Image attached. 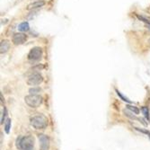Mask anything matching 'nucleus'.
<instances>
[{"instance_id": "f257e3e1", "label": "nucleus", "mask_w": 150, "mask_h": 150, "mask_svg": "<svg viewBox=\"0 0 150 150\" xmlns=\"http://www.w3.org/2000/svg\"><path fill=\"white\" fill-rule=\"evenodd\" d=\"M31 125L36 129H43L47 127L48 119L44 115H36L31 119Z\"/></svg>"}, {"instance_id": "f03ea898", "label": "nucleus", "mask_w": 150, "mask_h": 150, "mask_svg": "<svg viewBox=\"0 0 150 150\" xmlns=\"http://www.w3.org/2000/svg\"><path fill=\"white\" fill-rule=\"evenodd\" d=\"M17 143V146L21 150H32L34 146V139L32 136H26L21 137Z\"/></svg>"}, {"instance_id": "7ed1b4c3", "label": "nucleus", "mask_w": 150, "mask_h": 150, "mask_svg": "<svg viewBox=\"0 0 150 150\" xmlns=\"http://www.w3.org/2000/svg\"><path fill=\"white\" fill-rule=\"evenodd\" d=\"M24 101H25L26 104H27L28 106L32 107V108H37V107H39L40 105L41 104L42 98L40 95H37V94H30L25 96Z\"/></svg>"}, {"instance_id": "20e7f679", "label": "nucleus", "mask_w": 150, "mask_h": 150, "mask_svg": "<svg viewBox=\"0 0 150 150\" xmlns=\"http://www.w3.org/2000/svg\"><path fill=\"white\" fill-rule=\"evenodd\" d=\"M42 57V49L40 47H34L30 50L28 54V59L39 60Z\"/></svg>"}, {"instance_id": "39448f33", "label": "nucleus", "mask_w": 150, "mask_h": 150, "mask_svg": "<svg viewBox=\"0 0 150 150\" xmlns=\"http://www.w3.org/2000/svg\"><path fill=\"white\" fill-rule=\"evenodd\" d=\"M42 81H43V77H42L41 75L39 73H35V74H32V76H29L27 80V84L31 86H34L41 84Z\"/></svg>"}, {"instance_id": "423d86ee", "label": "nucleus", "mask_w": 150, "mask_h": 150, "mask_svg": "<svg viewBox=\"0 0 150 150\" xmlns=\"http://www.w3.org/2000/svg\"><path fill=\"white\" fill-rule=\"evenodd\" d=\"M40 147V150H49L50 148V139L46 135H39Z\"/></svg>"}, {"instance_id": "0eeeda50", "label": "nucleus", "mask_w": 150, "mask_h": 150, "mask_svg": "<svg viewBox=\"0 0 150 150\" xmlns=\"http://www.w3.org/2000/svg\"><path fill=\"white\" fill-rule=\"evenodd\" d=\"M26 40H27V36L23 32H18L13 36L12 41L15 45H20V44H23V42H25Z\"/></svg>"}, {"instance_id": "6e6552de", "label": "nucleus", "mask_w": 150, "mask_h": 150, "mask_svg": "<svg viewBox=\"0 0 150 150\" xmlns=\"http://www.w3.org/2000/svg\"><path fill=\"white\" fill-rule=\"evenodd\" d=\"M45 5V2L42 1V0H38L36 2H33V3L30 4L27 7V10H31V9H35V8H40L42 7Z\"/></svg>"}, {"instance_id": "1a4fd4ad", "label": "nucleus", "mask_w": 150, "mask_h": 150, "mask_svg": "<svg viewBox=\"0 0 150 150\" xmlns=\"http://www.w3.org/2000/svg\"><path fill=\"white\" fill-rule=\"evenodd\" d=\"M8 49H9V42H8V40H2L1 43H0V52L1 53H5V52H7L8 50Z\"/></svg>"}, {"instance_id": "9d476101", "label": "nucleus", "mask_w": 150, "mask_h": 150, "mask_svg": "<svg viewBox=\"0 0 150 150\" xmlns=\"http://www.w3.org/2000/svg\"><path fill=\"white\" fill-rule=\"evenodd\" d=\"M18 30L22 32H25L29 31L30 30L29 23H28L27 22H23V23H21L19 25H18Z\"/></svg>"}, {"instance_id": "9b49d317", "label": "nucleus", "mask_w": 150, "mask_h": 150, "mask_svg": "<svg viewBox=\"0 0 150 150\" xmlns=\"http://www.w3.org/2000/svg\"><path fill=\"white\" fill-rule=\"evenodd\" d=\"M126 107H127L128 110H129L131 112L135 113V114H139V110L136 106H132V105H127Z\"/></svg>"}, {"instance_id": "f8f14e48", "label": "nucleus", "mask_w": 150, "mask_h": 150, "mask_svg": "<svg viewBox=\"0 0 150 150\" xmlns=\"http://www.w3.org/2000/svg\"><path fill=\"white\" fill-rule=\"evenodd\" d=\"M10 129H11V119H7V121H5V131L7 133H9Z\"/></svg>"}, {"instance_id": "ddd939ff", "label": "nucleus", "mask_w": 150, "mask_h": 150, "mask_svg": "<svg viewBox=\"0 0 150 150\" xmlns=\"http://www.w3.org/2000/svg\"><path fill=\"white\" fill-rule=\"evenodd\" d=\"M141 111H142V113L146 118H148L149 117V111H148V108H147V107H142V108H141Z\"/></svg>"}, {"instance_id": "4468645a", "label": "nucleus", "mask_w": 150, "mask_h": 150, "mask_svg": "<svg viewBox=\"0 0 150 150\" xmlns=\"http://www.w3.org/2000/svg\"><path fill=\"white\" fill-rule=\"evenodd\" d=\"M29 92L31 93V94H37V93L40 92V88H32V89H30Z\"/></svg>"}, {"instance_id": "2eb2a0df", "label": "nucleus", "mask_w": 150, "mask_h": 150, "mask_svg": "<svg viewBox=\"0 0 150 150\" xmlns=\"http://www.w3.org/2000/svg\"><path fill=\"white\" fill-rule=\"evenodd\" d=\"M116 92H117V94H118V95H119V97H121V99H122V100H123V101H124V102H127V103H130V101H129V100H128V99H127V98H125V97H124V96H123V95H122V94H121V93H119V91H116Z\"/></svg>"}, {"instance_id": "dca6fc26", "label": "nucleus", "mask_w": 150, "mask_h": 150, "mask_svg": "<svg viewBox=\"0 0 150 150\" xmlns=\"http://www.w3.org/2000/svg\"><path fill=\"white\" fill-rule=\"evenodd\" d=\"M5 115H7V110H5V109H4L3 113H2V116H1V123H2V124H3L4 121H5Z\"/></svg>"}, {"instance_id": "f3484780", "label": "nucleus", "mask_w": 150, "mask_h": 150, "mask_svg": "<svg viewBox=\"0 0 150 150\" xmlns=\"http://www.w3.org/2000/svg\"><path fill=\"white\" fill-rule=\"evenodd\" d=\"M147 27H148V29L150 30V23H148V25H147Z\"/></svg>"}, {"instance_id": "a211bd4d", "label": "nucleus", "mask_w": 150, "mask_h": 150, "mask_svg": "<svg viewBox=\"0 0 150 150\" xmlns=\"http://www.w3.org/2000/svg\"><path fill=\"white\" fill-rule=\"evenodd\" d=\"M148 42H149V44H150V39L148 40Z\"/></svg>"}, {"instance_id": "6ab92c4d", "label": "nucleus", "mask_w": 150, "mask_h": 150, "mask_svg": "<svg viewBox=\"0 0 150 150\" xmlns=\"http://www.w3.org/2000/svg\"></svg>"}]
</instances>
